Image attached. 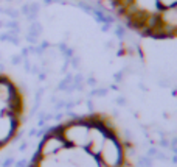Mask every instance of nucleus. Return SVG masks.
<instances>
[{"label":"nucleus","instance_id":"7ed1b4c3","mask_svg":"<svg viewBox=\"0 0 177 167\" xmlns=\"http://www.w3.org/2000/svg\"><path fill=\"white\" fill-rule=\"evenodd\" d=\"M23 116V92L8 75L0 73V150L17 136Z\"/></svg>","mask_w":177,"mask_h":167},{"label":"nucleus","instance_id":"f257e3e1","mask_svg":"<svg viewBox=\"0 0 177 167\" xmlns=\"http://www.w3.org/2000/svg\"><path fill=\"white\" fill-rule=\"evenodd\" d=\"M127 145L107 114L73 117L51 128L28 167H126Z\"/></svg>","mask_w":177,"mask_h":167},{"label":"nucleus","instance_id":"f03ea898","mask_svg":"<svg viewBox=\"0 0 177 167\" xmlns=\"http://www.w3.org/2000/svg\"><path fill=\"white\" fill-rule=\"evenodd\" d=\"M127 28L152 39H174L177 0H104Z\"/></svg>","mask_w":177,"mask_h":167}]
</instances>
